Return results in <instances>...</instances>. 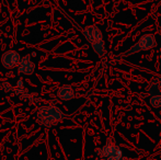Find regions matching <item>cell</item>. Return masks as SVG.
Masks as SVG:
<instances>
[{
  "instance_id": "cell-6",
  "label": "cell",
  "mask_w": 161,
  "mask_h": 160,
  "mask_svg": "<svg viewBox=\"0 0 161 160\" xmlns=\"http://www.w3.org/2000/svg\"><path fill=\"white\" fill-rule=\"evenodd\" d=\"M18 70L24 75H32L35 71V64L31 60L30 55H25L20 59V63L18 65Z\"/></svg>"
},
{
  "instance_id": "cell-8",
  "label": "cell",
  "mask_w": 161,
  "mask_h": 160,
  "mask_svg": "<svg viewBox=\"0 0 161 160\" xmlns=\"http://www.w3.org/2000/svg\"><path fill=\"white\" fill-rule=\"evenodd\" d=\"M148 92L150 96L153 94H161V78H156L155 80H153L149 85Z\"/></svg>"
},
{
  "instance_id": "cell-5",
  "label": "cell",
  "mask_w": 161,
  "mask_h": 160,
  "mask_svg": "<svg viewBox=\"0 0 161 160\" xmlns=\"http://www.w3.org/2000/svg\"><path fill=\"white\" fill-rule=\"evenodd\" d=\"M20 59H21V57H20L19 53L15 51L6 52L1 57L2 65H3V67H6L8 69H12L14 67H18Z\"/></svg>"
},
{
  "instance_id": "cell-1",
  "label": "cell",
  "mask_w": 161,
  "mask_h": 160,
  "mask_svg": "<svg viewBox=\"0 0 161 160\" xmlns=\"http://www.w3.org/2000/svg\"><path fill=\"white\" fill-rule=\"evenodd\" d=\"M65 119V114L56 105H44L37 111V122L44 127H53Z\"/></svg>"
},
{
  "instance_id": "cell-9",
  "label": "cell",
  "mask_w": 161,
  "mask_h": 160,
  "mask_svg": "<svg viewBox=\"0 0 161 160\" xmlns=\"http://www.w3.org/2000/svg\"><path fill=\"white\" fill-rule=\"evenodd\" d=\"M93 51L96 52L97 55H99L100 57H103L106 54V48H105V43H104V40L101 41L99 43H96V44L91 45Z\"/></svg>"
},
{
  "instance_id": "cell-10",
  "label": "cell",
  "mask_w": 161,
  "mask_h": 160,
  "mask_svg": "<svg viewBox=\"0 0 161 160\" xmlns=\"http://www.w3.org/2000/svg\"><path fill=\"white\" fill-rule=\"evenodd\" d=\"M149 103L151 104V107L156 108H161V94H153V96H150L149 98Z\"/></svg>"
},
{
  "instance_id": "cell-7",
  "label": "cell",
  "mask_w": 161,
  "mask_h": 160,
  "mask_svg": "<svg viewBox=\"0 0 161 160\" xmlns=\"http://www.w3.org/2000/svg\"><path fill=\"white\" fill-rule=\"evenodd\" d=\"M57 97L63 101H68L71 100L75 97V91L74 88L69 85H64L57 90Z\"/></svg>"
},
{
  "instance_id": "cell-3",
  "label": "cell",
  "mask_w": 161,
  "mask_h": 160,
  "mask_svg": "<svg viewBox=\"0 0 161 160\" xmlns=\"http://www.w3.org/2000/svg\"><path fill=\"white\" fill-rule=\"evenodd\" d=\"M97 156L102 160H124V155L122 149L115 144L106 143L103 147L97 150Z\"/></svg>"
},
{
  "instance_id": "cell-4",
  "label": "cell",
  "mask_w": 161,
  "mask_h": 160,
  "mask_svg": "<svg viewBox=\"0 0 161 160\" xmlns=\"http://www.w3.org/2000/svg\"><path fill=\"white\" fill-rule=\"evenodd\" d=\"M83 35H85L86 39L88 40V42H89L91 45L103 41V34H102V31L100 30L97 25L87 26V28L83 30Z\"/></svg>"
},
{
  "instance_id": "cell-2",
  "label": "cell",
  "mask_w": 161,
  "mask_h": 160,
  "mask_svg": "<svg viewBox=\"0 0 161 160\" xmlns=\"http://www.w3.org/2000/svg\"><path fill=\"white\" fill-rule=\"evenodd\" d=\"M157 45V40H156V36L151 33H146L142 36H140V39L128 49L127 52L121 54L119 57H116L117 59L121 57H128L130 55H134V54L140 53L142 51H149V49L153 48Z\"/></svg>"
}]
</instances>
